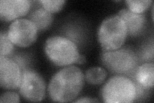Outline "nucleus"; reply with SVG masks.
Here are the masks:
<instances>
[{
	"label": "nucleus",
	"mask_w": 154,
	"mask_h": 103,
	"mask_svg": "<svg viewBox=\"0 0 154 103\" xmlns=\"http://www.w3.org/2000/svg\"><path fill=\"white\" fill-rule=\"evenodd\" d=\"M85 77L80 68L67 66L52 77L48 91L51 99L55 102L73 101L82 90Z\"/></svg>",
	"instance_id": "obj_1"
},
{
	"label": "nucleus",
	"mask_w": 154,
	"mask_h": 103,
	"mask_svg": "<svg viewBox=\"0 0 154 103\" xmlns=\"http://www.w3.org/2000/svg\"><path fill=\"white\" fill-rule=\"evenodd\" d=\"M85 61V56H82V55H80V56L79 57V60H78V61H77L76 63L77 64H80V65H81V64L84 63Z\"/></svg>",
	"instance_id": "obj_19"
},
{
	"label": "nucleus",
	"mask_w": 154,
	"mask_h": 103,
	"mask_svg": "<svg viewBox=\"0 0 154 103\" xmlns=\"http://www.w3.org/2000/svg\"><path fill=\"white\" fill-rule=\"evenodd\" d=\"M101 96L105 102H132L137 97V86L127 77L115 76L103 86Z\"/></svg>",
	"instance_id": "obj_4"
},
{
	"label": "nucleus",
	"mask_w": 154,
	"mask_h": 103,
	"mask_svg": "<svg viewBox=\"0 0 154 103\" xmlns=\"http://www.w3.org/2000/svg\"><path fill=\"white\" fill-rule=\"evenodd\" d=\"M38 28L27 19H18L8 27V36L14 45L25 48L32 45L37 37Z\"/></svg>",
	"instance_id": "obj_6"
},
{
	"label": "nucleus",
	"mask_w": 154,
	"mask_h": 103,
	"mask_svg": "<svg viewBox=\"0 0 154 103\" xmlns=\"http://www.w3.org/2000/svg\"><path fill=\"white\" fill-rule=\"evenodd\" d=\"M29 19L35 24L38 31H44L50 27L54 16L51 13L42 7L33 11L29 16Z\"/></svg>",
	"instance_id": "obj_12"
},
{
	"label": "nucleus",
	"mask_w": 154,
	"mask_h": 103,
	"mask_svg": "<svg viewBox=\"0 0 154 103\" xmlns=\"http://www.w3.org/2000/svg\"><path fill=\"white\" fill-rule=\"evenodd\" d=\"M39 3L46 11L51 14L61 11L64 7L65 1L64 0H41Z\"/></svg>",
	"instance_id": "obj_16"
},
{
	"label": "nucleus",
	"mask_w": 154,
	"mask_h": 103,
	"mask_svg": "<svg viewBox=\"0 0 154 103\" xmlns=\"http://www.w3.org/2000/svg\"><path fill=\"white\" fill-rule=\"evenodd\" d=\"M107 72L102 67H93L86 71L85 80L89 84L93 85H101L107 77Z\"/></svg>",
	"instance_id": "obj_13"
},
{
	"label": "nucleus",
	"mask_w": 154,
	"mask_h": 103,
	"mask_svg": "<svg viewBox=\"0 0 154 103\" xmlns=\"http://www.w3.org/2000/svg\"><path fill=\"white\" fill-rule=\"evenodd\" d=\"M127 25L123 19L116 15L105 18L98 29V37L103 51H112L119 49L127 36Z\"/></svg>",
	"instance_id": "obj_2"
},
{
	"label": "nucleus",
	"mask_w": 154,
	"mask_h": 103,
	"mask_svg": "<svg viewBox=\"0 0 154 103\" xmlns=\"http://www.w3.org/2000/svg\"><path fill=\"white\" fill-rule=\"evenodd\" d=\"M98 101L93 99V98L91 97H82L80 98L79 99L75 101V102H98Z\"/></svg>",
	"instance_id": "obj_18"
},
{
	"label": "nucleus",
	"mask_w": 154,
	"mask_h": 103,
	"mask_svg": "<svg viewBox=\"0 0 154 103\" xmlns=\"http://www.w3.org/2000/svg\"><path fill=\"white\" fill-rule=\"evenodd\" d=\"M100 58L103 65L109 71L120 74L132 72L138 63L136 53L126 48L103 51Z\"/></svg>",
	"instance_id": "obj_5"
},
{
	"label": "nucleus",
	"mask_w": 154,
	"mask_h": 103,
	"mask_svg": "<svg viewBox=\"0 0 154 103\" xmlns=\"http://www.w3.org/2000/svg\"><path fill=\"white\" fill-rule=\"evenodd\" d=\"M154 65L153 63H144L139 66L136 72V79L139 86L150 89L153 86Z\"/></svg>",
	"instance_id": "obj_11"
},
{
	"label": "nucleus",
	"mask_w": 154,
	"mask_h": 103,
	"mask_svg": "<svg viewBox=\"0 0 154 103\" xmlns=\"http://www.w3.org/2000/svg\"><path fill=\"white\" fill-rule=\"evenodd\" d=\"M19 102V96L16 92H5L0 97V102H13L17 103Z\"/></svg>",
	"instance_id": "obj_17"
},
{
	"label": "nucleus",
	"mask_w": 154,
	"mask_h": 103,
	"mask_svg": "<svg viewBox=\"0 0 154 103\" xmlns=\"http://www.w3.org/2000/svg\"><path fill=\"white\" fill-rule=\"evenodd\" d=\"M45 52L54 65L67 66L76 63L80 54L73 41L62 36L48 38L45 42Z\"/></svg>",
	"instance_id": "obj_3"
},
{
	"label": "nucleus",
	"mask_w": 154,
	"mask_h": 103,
	"mask_svg": "<svg viewBox=\"0 0 154 103\" xmlns=\"http://www.w3.org/2000/svg\"><path fill=\"white\" fill-rule=\"evenodd\" d=\"M22 73L18 64L11 59L0 56V85L5 90L19 87Z\"/></svg>",
	"instance_id": "obj_8"
},
{
	"label": "nucleus",
	"mask_w": 154,
	"mask_h": 103,
	"mask_svg": "<svg viewBox=\"0 0 154 103\" xmlns=\"http://www.w3.org/2000/svg\"><path fill=\"white\" fill-rule=\"evenodd\" d=\"M0 43V56L6 57L8 56L13 50L14 44L9 39L7 33L1 32Z\"/></svg>",
	"instance_id": "obj_15"
},
{
	"label": "nucleus",
	"mask_w": 154,
	"mask_h": 103,
	"mask_svg": "<svg viewBox=\"0 0 154 103\" xmlns=\"http://www.w3.org/2000/svg\"><path fill=\"white\" fill-rule=\"evenodd\" d=\"M118 15L121 17L127 25L129 35L136 36L143 30L146 24V18L141 14H136L128 8L120 10Z\"/></svg>",
	"instance_id": "obj_10"
},
{
	"label": "nucleus",
	"mask_w": 154,
	"mask_h": 103,
	"mask_svg": "<svg viewBox=\"0 0 154 103\" xmlns=\"http://www.w3.org/2000/svg\"><path fill=\"white\" fill-rule=\"evenodd\" d=\"M19 92L26 101L39 102L45 96L46 85L43 78L32 70H25L22 73Z\"/></svg>",
	"instance_id": "obj_7"
},
{
	"label": "nucleus",
	"mask_w": 154,
	"mask_h": 103,
	"mask_svg": "<svg viewBox=\"0 0 154 103\" xmlns=\"http://www.w3.org/2000/svg\"><path fill=\"white\" fill-rule=\"evenodd\" d=\"M30 8L28 0H2L0 2V17L5 21H11L25 16Z\"/></svg>",
	"instance_id": "obj_9"
},
{
	"label": "nucleus",
	"mask_w": 154,
	"mask_h": 103,
	"mask_svg": "<svg viewBox=\"0 0 154 103\" xmlns=\"http://www.w3.org/2000/svg\"><path fill=\"white\" fill-rule=\"evenodd\" d=\"M125 3L130 11L136 14H141L150 7L152 1L151 0H142V1L141 0H136V1L127 0Z\"/></svg>",
	"instance_id": "obj_14"
}]
</instances>
